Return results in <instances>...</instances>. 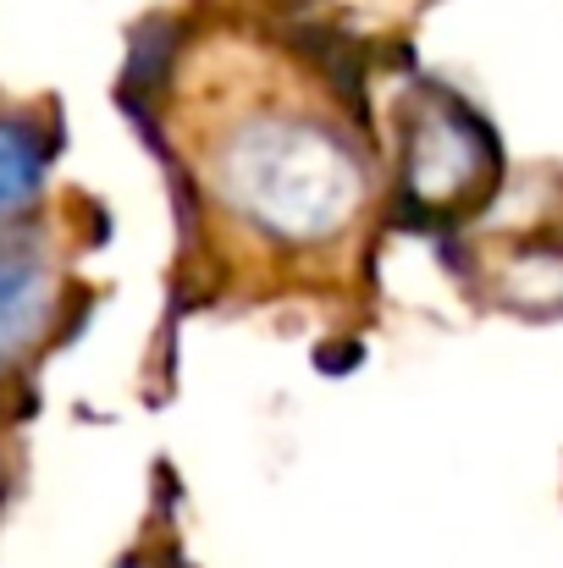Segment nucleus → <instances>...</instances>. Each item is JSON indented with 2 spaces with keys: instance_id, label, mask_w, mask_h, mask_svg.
<instances>
[{
  "instance_id": "nucleus-1",
  "label": "nucleus",
  "mask_w": 563,
  "mask_h": 568,
  "mask_svg": "<svg viewBox=\"0 0 563 568\" xmlns=\"http://www.w3.org/2000/svg\"><path fill=\"white\" fill-rule=\"evenodd\" d=\"M215 193L254 232L310 248L365 204V166L338 128L304 111H249L215 144Z\"/></svg>"
},
{
  "instance_id": "nucleus-2",
  "label": "nucleus",
  "mask_w": 563,
  "mask_h": 568,
  "mask_svg": "<svg viewBox=\"0 0 563 568\" xmlns=\"http://www.w3.org/2000/svg\"><path fill=\"white\" fill-rule=\"evenodd\" d=\"M492 144L464 105L420 94L403 116V189L425 210H453L486 183Z\"/></svg>"
},
{
  "instance_id": "nucleus-3",
  "label": "nucleus",
  "mask_w": 563,
  "mask_h": 568,
  "mask_svg": "<svg viewBox=\"0 0 563 568\" xmlns=\"http://www.w3.org/2000/svg\"><path fill=\"white\" fill-rule=\"evenodd\" d=\"M44 310H50V271L28 254L0 248V371L44 326Z\"/></svg>"
},
{
  "instance_id": "nucleus-4",
  "label": "nucleus",
  "mask_w": 563,
  "mask_h": 568,
  "mask_svg": "<svg viewBox=\"0 0 563 568\" xmlns=\"http://www.w3.org/2000/svg\"><path fill=\"white\" fill-rule=\"evenodd\" d=\"M50 178V139L28 116H0V221L22 215Z\"/></svg>"
}]
</instances>
